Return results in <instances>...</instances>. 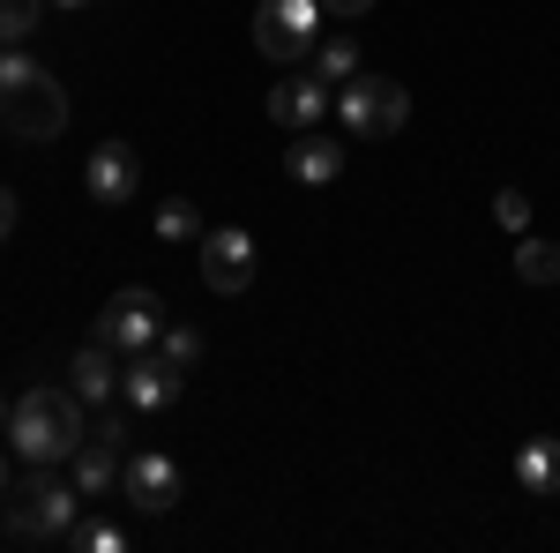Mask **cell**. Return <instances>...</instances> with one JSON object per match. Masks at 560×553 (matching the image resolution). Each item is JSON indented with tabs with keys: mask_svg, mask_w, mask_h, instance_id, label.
Here are the masks:
<instances>
[{
	"mask_svg": "<svg viewBox=\"0 0 560 553\" xmlns=\"http://www.w3.org/2000/svg\"><path fill=\"white\" fill-rule=\"evenodd\" d=\"M516 486L530 502H560V441L553 434H530L516 449Z\"/></svg>",
	"mask_w": 560,
	"mask_h": 553,
	"instance_id": "obj_13",
	"label": "cell"
},
{
	"mask_svg": "<svg viewBox=\"0 0 560 553\" xmlns=\"http://www.w3.org/2000/svg\"><path fill=\"white\" fill-rule=\"evenodd\" d=\"M8 479H15V471H8V457H0V494H8Z\"/></svg>",
	"mask_w": 560,
	"mask_h": 553,
	"instance_id": "obj_26",
	"label": "cell"
},
{
	"mask_svg": "<svg viewBox=\"0 0 560 553\" xmlns=\"http://www.w3.org/2000/svg\"><path fill=\"white\" fill-rule=\"evenodd\" d=\"M195 247H202V285H210V292L232 299V292H247V285H255L261 255H255V232H247V224H210Z\"/></svg>",
	"mask_w": 560,
	"mask_h": 553,
	"instance_id": "obj_6",
	"label": "cell"
},
{
	"mask_svg": "<svg viewBox=\"0 0 560 553\" xmlns=\"http://www.w3.org/2000/svg\"><path fill=\"white\" fill-rule=\"evenodd\" d=\"M366 8H374V0H322V15H345V23H351V15H366Z\"/></svg>",
	"mask_w": 560,
	"mask_h": 553,
	"instance_id": "obj_24",
	"label": "cell"
},
{
	"mask_svg": "<svg viewBox=\"0 0 560 553\" xmlns=\"http://www.w3.org/2000/svg\"><path fill=\"white\" fill-rule=\"evenodd\" d=\"M97 337L113 344V352H150V344L165 337V299L128 285V292L105 299V314H97Z\"/></svg>",
	"mask_w": 560,
	"mask_h": 553,
	"instance_id": "obj_7",
	"label": "cell"
},
{
	"mask_svg": "<svg viewBox=\"0 0 560 553\" xmlns=\"http://www.w3.org/2000/svg\"><path fill=\"white\" fill-rule=\"evenodd\" d=\"M38 8L45 0H0V45H23L38 31Z\"/></svg>",
	"mask_w": 560,
	"mask_h": 553,
	"instance_id": "obj_19",
	"label": "cell"
},
{
	"mask_svg": "<svg viewBox=\"0 0 560 553\" xmlns=\"http://www.w3.org/2000/svg\"><path fill=\"white\" fill-rule=\"evenodd\" d=\"M0 128L15 142H52L68 128V90L52 83L38 60H23L15 45H0Z\"/></svg>",
	"mask_w": 560,
	"mask_h": 553,
	"instance_id": "obj_2",
	"label": "cell"
},
{
	"mask_svg": "<svg viewBox=\"0 0 560 553\" xmlns=\"http://www.w3.org/2000/svg\"><path fill=\"white\" fill-rule=\"evenodd\" d=\"M493 224H501V232H530V195H523V187H501V195H493Z\"/></svg>",
	"mask_w": 560,
	"mask_h": 553,
	"instance_id": "obj_21",
	"label": "cell"
},
{
	"mask_svg": "<svg viewBox=\"0 0 560 553\" xmlns=\"http://www.w3.org/2000/svg\"><path fill=\"white\" fill-rule=\"evenodd\" d=\"M83 516V486L75 479H60L52 464H31L23 479V502H8V539H23V546H52V539H68V523Z\"/></svg>",
	"mask_w": 560,
	"mask_h": 553,
	"instance_id": "obj_3",
	"label": "cell"
},
{
	"mask_svg": "<svg viewBox=\"0 0 560 553\" xmlns=\"http://www.w3.org/2000/svg\"><path fill=\"white\" fill-rule=\"evenodd\" d=\"M68 382H75V396H83V404H113V396H120V367H113V344L90 337L83 352H75V367H68Z\"/></svg>",
	"mask_w": 560,
	"mask_h": 553,
	"instance_id": "obj_14",
	"label": "cell"
},
{
	"mask_svg": "<svg viewBox=\"0 0 560 553\" xmlns=\"http://www.w3.org/2000/svg\"><path fill=\"white\" fill-rule=\"evenodd\" d=\"M516 277H523V285H560V240H530V232H523Z\"/></svg>",
	"mask_w": 560,
	"mask_h": 553,
	"instance_id": "obj_17",
	"label": "cell"
},
{
	"mask_svg": "<svg viewBox=\"0 0 560 553\" xmlns=\"http://www.w3.org/2000/svg\"><path fill=\"white\" fill-rule=\"evenodd\" d=\"M83 187L90 203H105V210H120V203H135V187H142V165H135L128 142H97L83 165Z\"/></svg>",
	"mask_w": 560,
	"mask_h": 553,
	"instance_id": "obj_10",
	"label": "cell"
},
{
	"mask_svg": "<svg viewBox=\"0 0 560 553\" xmlns=\"http://www.w3.org/2000/svg\"><path fill=\"white\" fill-rule=\"evenodd\" d=\"M314 76H322L329 90L351 83V76H359V38H351V31H345V38H322V45H314Z\"/></svg>",
	"mask_w": 560,
	"mask_h": 553,
	"instance_id": "obj_16",
	"label": "cell"
},
{
	"mask_svg": "<svg viewBox=\"0 0 560 553\" xmlns=\"http://www.w3.org/2000/svg\"><path fill=\"white\" fill-rule=\"evenodd\" d=\"M90 441H105V449H128V412H105V419L90 426Z\"/></svg>",
	"mask_w": 560,
	"mask_h": 553,
	"instance_id": "obj_23",
	"label": "cell"
},
{
	"mask_svg": "<svg viewBox=\"0 0 560 553\" xmlns=\"http://www.w3.org/2000/svg\"><path fill=\"white\" fill-rule=\"evenodd\" d=\"M337 120H345L351 142H388V135L411 120V90L359 68L351 83H337Z\"/></svg>",
	"mask_w": 560,
	"mask_h": 553,
	"instance_id": "obj_4",
	"label": "cell"
},
{
	"mask_svg": "<svg viewBox=\"0 0 560 553\" xmlns=\"http://www.w3.org/2000/svg\"><path fill=\"white\" fill-rule=\"evenodd\" d=\"M284 172H292L300 187H329V180L345 172V142H329L322 128L292 135V150H284Z\"/></svg>",
	"mask_w": 560,
	"mask_h": 553,
	"instance_id": "obj_12",
	"label": "cell"
},
{
	"mask_svg": "<svg viewBox=\"0 0 560 553\" xmlns=\"http://www.w3.org/2000/svg\"><path fill=\"white\" fill-rule=\"evenodd\" d=\"M60 8H90V0H60Z\"/></svg>",
	"mask_w": 560,
	"mask_h": 553,
	"instance_id": "obj_27",
	"label": "cell"
},
{
	"mask_svg": "<svg viewBox=\"0 0 560 553\" xmlns=\"http://www.w3.org/2000/svg\"><path fill=\"white\" fill-rule=\"evenodd\" d=\"M68 546L75 553H120L128 531H120V523H83V516H75V523H68Z\"/></svg>",
	"mask_w": 560,
	"mask_h": 553,
	"instance_id": "obj_18",
	"label": "cell"
},
{
	"mask_svg": "<svg viewBox=\"0 0 560 553\" xmlns=\"http://www.w3.org/2000/svg\"><path fill=\"white\" fill-rule=\"evenodd\" d=\"M68 479L83 486V502H105V494L120 486V449H105V441H83V449L68 457Z\"/></svg>",
	"mask_w": 560,
	"mask_h": 553,
	"instance_id": "obj_15",
	"label": "cell"
},
{
	"mask_svg": "<svg viewBox=\"0 0 560 553\" xmlns=\"http://www.w3.org/2000/svg\"><path fill=\"white\" fill-rule=\"evenodd\" d=\"M8 441L23 464H68L83 449V396L75 389H31L23 404H8Z\"/></svg>",
	"mask_w": 560,
	"mask_h": 553,
	"instance_id": "obj_1",
	"label": "cell"
},
{
	"mask_svg": "<svg viewBox=\"0 0 560 553\" xmlns=\"http://www.w3.org/2000/svg\"><path fill=\"white\" fill-rule=\"evenodd\" d=\"M158 240H202V210H195V203H165V210H158Z\"/></svg>",
	"mask_w": 560,
	"mask_h": 553,
	"instance_id": "obj_20",
	"label": "cell"
},
{
	"mask_svg": "<svg viewBox=\"0 0 560 553\" xmlns=\"http://www.w3.org/2000/svg\"><path fill=\"white\" fill-rule=\"evenodd\" d=\"M322 45V0H261L255 8V53L292 68Z\"/></svg>",
	"mask_w": 560,
	"mask_h": 553,
	"instance_id": "obj_5",
	"label": "cell"
},
{
	"mask_svg": "<svg viewBox=\"0 0 560 553\" xmlns=\"http://www.w3.org/2000/svg\"><path fill=\"white\" fill-rule=\"evenodd\" d=\"M120 494H128L142 516L179 509V464H173V457H158V449H142V457L120 464Z\"/></svg>",
	"mask_w": 560,
	"mask_h": 553,
	"instance_id": "obj_9",
	"label": "cell"
},
{
	"mask_svg": "<svg viewBox=\"0 0 560 553\" xmlns=\"http://www.w3.org/2000/svg\"><path fill=\"white\" fill-rule=\"evenodd\" d=\"M158 352H165L173 367H195V359H202V330H173V322H165V337H158Z\"/></svg>",
	"mask_w": 560,
	"mask_h": 553,
	"instance_id": "obj_22",
	"label": "cell"
},
{
	"mask_svg": "<svg viewBox=\"0 0 560 553\" xmlns=\"http://www.w3.org/2000/svg\"><path fill=\"white\" fill-rule=\"evenodd\" d=\"M337 97H329V83L322 76H292V83H277L269 90V120L284 135H306V128H322V113H329Z\"/></svg>",
	"mask_w": 560,
	"mask_h": 553,
	"instance_id": "obj_11",
	"label": "cell"
},
{
	"mask_svg": "<svg viewBox=\"0 0 560 553\" xmlns=\"http://www.w3.org/2000/svg\"><path fill=\"white\" fill-rule=\"evenodd\" d=\"M179 389H187V367H173L165 352H128V375H120L128 412H165L179 404Z\"/></svg>",
	"mask_w": 560,
	"mask_h": 553,
	"instance_id": "obj_8",
	"label": "cell"
},
{
	"mask_svg": "<svg viewBox=\"0 0 560 553\" xmlns=\"http://www.w3.org/2000/svg\"><path fill=\"white\" fill-rule=\"evenodd\" d=\"M0 426H8V404H0Z\"/></svg>",
	"mask_w": 560,
	"mask_h": 553,
	"instance_id": "obj_28",
	"label": "cell"
},
{
	"mask_svg": "<svg viewBox=\"0 0 560 553\" xmlns=\"http://www.w3.org/2000/svg\"><path fill=\"white\" fill-rule=\"evenodd\" d=\"M8 232H15V195L0 187V240H8Z\"/></svg>",
	"mask_w": 560,
	"mask_h": 553,
	"instance_id": "obj_25",
	"label": "cell"
}]
</instances>
